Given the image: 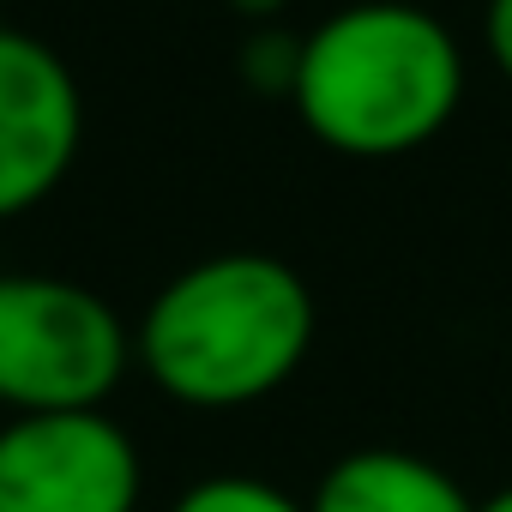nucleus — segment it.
<instances>
[{"mask_svg": "<svg viewBox=\"0 0 512 512\" xmlns=\"http://www.w3.org/2000/svg\"><path fill=\"white\" fill-rule=\"evenodd\" d=\"M133 362L127 320L85 284L0 272V410H109Z\"/></svg>", "mask_w": 512, "mask_h": 512, "instance_id": "7ed1b4c3", "label": "nucleus"}, {"mask_svg": "<svg viewBox=\"0 0 512 512\" xmlns=\"http://www.w3.org/2000/svg\"><path fill=\"white\" fill-rule=\"evenodd\" d=\"M320 332L308 278L278 253H211L175 272L133 326V362L181 410H247L284 392Z\"/></svg>", "mask_w": 512, "mask_h": 512, "instance_id": "f257e3e1", "label": "nucleus"}, {"mask_svg": "<svg viewBox=\"0 0 512 512\" xmlns=\"http://www.w3.org/2000/svg\"><path fill=\"white\" fill-rule=\"evenodd\" d=\"M85 97L73 67L31 31L0 25V223L37 211L79 163Z\"/></svg>", "mask_w": 512, "mask_h": 512, "instance_id": "39448f33", "label": "nucleus"}, {"mask_svg": "<svg viewBox=\"0 0 512 512\" xmlns=\"http://www.w3.org/2000/svg\"><path fill=\"white\" fill-rule=\"evenodd\" d=\"M296 73H302V37L290 31H253L247 49H241V79L247 91L260 97H290L296 91Z\"/></svg>", "mask_w": 512, "mask_h": 512, "instance_id": "6e6552de", "label": "nucleus"}, {"mask_svg": "<svg viewBox=\"0 0 512 512\" xmlns=\"http://www.w3.org/2000/svg\"><path fill=\"white\" fill-rule=\"evenodd\" d=\"M482 43H488V61L500 67V79L512 85V0H488L482 7Z\"/></svg>", "mask_w": 512, "mask_h": 512, "instance_id": "1a4fd4ad", "label": "nucleus"}, {"mask_svg": "<svg viewBox=\"0 0 512 512\" xmlns=\"http://www.w3.org/2000/svg\"><path fill=\"white\" fill-rule=\"evenodd\" d=\"M145 458L109 410L0 422V512H139Z\"/></svg>", "mask_w": 512, "mask_h": 512, "instance_id": "20e7f679", "label": "nucleus"}, {"mask_svg": "<svg viewBox=\"0 0 512 512\" xmlns=\"http://www.w3.org/2000/svg\"><path fill=\"white\" fill-rule=\"evenodd\" d=\"M308 512H476L464 482L404 446H356L326 464Z\"/></svg>", "mask_w": 512, "mask_h": 512, "instance_id": "423d86ee", "label": "nucleus"}, {"mask_svg": "<svg viewBox=\"0 0 512 512\" xmlns=\"http://www.w3.org/2000/svg\"><path fill=\"white\" fill-rule=\"evenodd\" d=\"M223 7H235L241 19H278L290 0H223Z\"/></svg>", "mask_w": 512, "mask_h": 512, "instance_id": "9d476101", "label": "nucleus"}, {"mask_svg": "<svg viewBox=\"0 0 512 512\" xmlns=\"http://www.w3.org/2000/svg\"><path fill=\"white\" fill-rule=\"evenodd\" d=\"M290 103L338 157H410L452 127L464 103V49L428 7L356 0L302 37Z\"/></svg>", "mask_w": 512, "mask_h": 512, "instance_id": "f03ea898", "label": "nucleus"}, {"mask_svg": "<svg viewBox=\"0 0 512 512\" xmlns=\"http://www.w3.org/2000/svg\"><path fill=\"white\" fill-rule=\"evenodd\" d=\"M169 512H308V500L290 494V488H278V482H266V476L223 470V476L187 482Z\"/></svg>", "mask_w": 512, "mask_h": 512, "instance_id": "0eeeda50", "label": "nucleus"}, {"mask_svg": "<svg viewBox=\"0 0 512 512\" xmlns=\"http://www.w3.org/2000/svg\"><path fill=\"white\" fill-rule=\"evenodd\" d=\"M476 512H512V482H506V488H494V494H482V500H476Z\"/></svg>", "mask_w": 512, "mask_h": 512, "instance_id": "9b49d317", "label": "nucleus"}]
</instances>
